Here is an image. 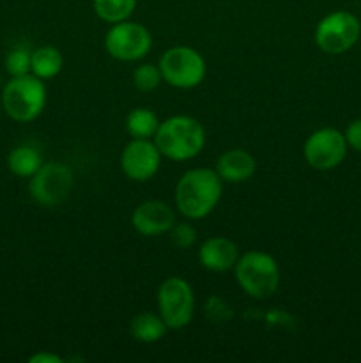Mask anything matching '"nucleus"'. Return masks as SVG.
Returning <instances> with one entry per match:
<instances>
[{
  "label": "nucleus",
  "instance_id": "nucleus-1",
  "mask_svg": "<svg viewBox=\"0 0 361 363\" xmlns=\"http://www.w3.org/2000/svg\"><path fill=\"white\" fill-rule=\"evenodd\" d=\"M223 194V181L212 169H190L177 181L176 208L184 218L202 220L214 211Z\"/></svg>",
  "mask_w": 361,
  "mask_h": 363
},
{
  "label": "nucleus",
  "instance_id": "nucleus-2",
  "mask_svg": "<svg viewBox=\"0 0 361 363\" xmlns=\"http://www.w3.org/2000/svg\"><path fill=\"white\" fill-rule=\"evenodd\" d=\"M154 144L165 158L172 162H188L204 149L205 130L195 117L172 116L159 123Z\"/></svg>",
  "mask_w": 361,
  "mask_h": 363
},
{
  "label": "nucleus",
  "instance_id": "nucleus-3",
  "mask_svg": "<svg viewBox=\"0 0 361 363\" xmlns=\"http://www.w3.org/2000/svg\"><path fill=\"white\" fill-rule=\"evenodd\" d=\"M2 108L16 123H32L46 106V85L41 78L28 73L23 77H11L4 85Z\"/></svg>",
  "mask_w": 361,
  "mask_h": 363
},
{
  "label": "nucleus",
  "instance_id": "nucleus-4",
  "mask_svg": "<svg viewBox=\"0 0 361 363\" xmlns=\"http://www.w3.org/2000/svg\"><path fill=\"white\" fill-rule=\"evenodd\" d=\"M234 273L241 289L255 300L273 296L280 287L278 262L265 252L251 250L239 255Z\"/></svg>",
  "mask_w": 361,
  "mask_h": 363
},
{
  "label": "nucleus",
  "instance_id": "nucleus-5",
  "mask_svg": "<svg viewBox=\"0 0 361 363\" xmlns=\"http://www.w3.org/2000/svg\"><path fill=\"white\" fill-rule=\"evenodd\" d=\"M163 80L176 89H193L204 82L207 66L200 53L191 46H172L158 62Z\"/></svg>",
  "mask_w": 361,
  "mask_h": 363
},
{
  "label": "nucleus",
  "instance_id": "nucleus-6",
  "mask_svg": "<svg viewBox=\"0 0 361 363\" xmlns=\"http://www.w3.org/2000/svg\"><path fill=\"white\" fill-rule=\"evenodd\" d=\"M361 23L349 11H335L322 18L315 27V45L328 55H342L357 43Z\"/></svg>",
  "mask_w": 361,
  "mask_h": 363
},
{
  "label": "nucleus",
  "instance_id": "nucleus-7",
  "mask_svg": "<svg viewBox=\"0 0 361 363\" xmlns=\"http://www.w3.org/2000/svg\"><path fill=\"white\" fill-rule=\"evenodd\" d=\"M74 186V174L62 162L42 163L41 169L28 179V191L38 204L55 208L69 197Z\"/></svg>",
  "mask_w": 361,
  "mask_h": 363
},
{
  "label": "nucleus",
  "instance_id": "nucleus-8",
  "mask_svg": "<svg viewBox=\"0 0 361 363\" xmlns=\"http://www.w3.org/2000/svg\"><path fill=\"white\" fill-rule=\"evenodd\" d=\"M158 308L168 330L186 328L195 315V293L190 282L170 277L158 289Z\"/></svg>",
  "mask_w": 361,
  "mask_h": 363
},
{
  "label": "nucleus",
  "instance_id": "nucleus-9",
  "mask_svg": "<svg viewBox=\"0 0 361 363\" xmlns=\"http://www.w3.org/2000/svg\"><path fill=\"white\" fill-rule=\"evenodd\" d=\"M152 48V35L147 27L137 21L124 20L113 23L105 35V50L120 62H137Z\"/></svg>",
  "mask_w": 361,
  "mask_h": 363
},
{
  "label": "nucleus",
  "instance_id": "nucleus-10",
  "mask_svg": "<svg viewBox=\"0 0 361 363\" xmlns=\"http://www.w3.org/2000/svg\"><path fill=\"white\" fill-rule=\"evenodd\" d=\"M347 140L342 131L335 128H321L306 138L303 147L304 160L315 170H333L345 160Z\"/></svg>",
  "mask_w": 361,
  "mask_h": 363
},
{
  "label": "nucleus",
  "instance_id": "nucleus-11",
  "mask_svg": "<svg viewBox=\"0 0 361 363\" xmlns=\"http://www.w3.org/2000/svg\"><path fill=\"white\" fill-rule=\"evenodd\" d=\"M161 152L151 138H133L120 155V169L124 176L137 183H145L158 174Z\"/></svg>",
  "mask_w": 361,
  "mask_h": 363
},
{
  "label": "nucleus",
  "instance_id": "nucleus-12",
  "mask_svg": "<svg viewBox=\"0 0 361 363\" xmlns=\"http://www.w3.org/2000/svg\"><path fill=\"white\" fill-rule=\"evenodd\" d=\"M131 225L145 238H158L176 225V213L163 201H145L131 215Z\"/></svg>",
  "mask_w": 361,
  "mask_h": 363
},
{
  "label": "nucleus",
  "instance_id": "nucleus-13",
  "mask_svg": "<svg viewBox=\"0 0 361 363\" xmlns=\"http://www.w3.org/2000/svg\"><path fill=\"white\" fill-rule=\"evenodd\" d=\"M239 255V248L232 240L214 236L202 243L200 250H198V261L209 272L223 273L234 269Z\"/></svg>",
  "mask_w": 361,
  "mask_h": 363
},
{
  "label": "nucleus",
  "instance_id": "nucleus-14",
  "mask_svg": "<svg viewBox=\"0 0 361 363\" xmlns=\"http://www.w3.org/2000/svg\"><path fill=\"white\" fill-rule=\"evenodd\" d=\"M216 172L223 183H246L257 170V162L244 149H229L216 162Z\"/></svg>",
  "mask_w": 361,
  "mask_h": 363
},
{
  "label": "nucleus",
  "instance_id": "nucleus-15",
  "mask_svg": "<svg viewBox=\"0 0 361 363\" xmlns=\"http://www.w3.org/2000/svg\"><path fill=\"white\" fill-rule=\"evenodd\" d=\"M166 330H168V326L165 325L161 315H156L152 312H142V314L134 315L130 323L131 337L144 344L161 340L166 335Z\"/></svg>",
  "mask_w": 361,
  "mask_h": 363
},
{
  "label": "nucleus",
  "instance_id": "nucleus-16",
  "mask_svg": "<svg viewBox=\"0 0 361 363\" xmlns=\"http://www.w3.org/2000/svg\"><path fill=\"white\" fill-rule=\"evenodd\" d=\"M64 57L55 46H39L32 52L30 73L41 80H52L62 71Z\"/></svg>",
  "mask_w": 361,
  "mask_h": 363
},
{
  "label": "nucleus",
  "instance_id": "nucleus-17",
  "mask_svg": "<svg viewBox=\"0 0 361 363\" xmlns=\"http://www.w3.org/2000/svg\"><path fill=\"white\" fill-rule=\"evenodd\" d=\"M42 165V156L30 145H18L7 156V167L16 177L30 179Z\"/></svg>",
  "mask_w": 361,
  "mask_h": 363
},
{
  "label": "nucleus",
  "instance_id": "nucleus-18",
  "mask_svg": "<svg viewBox=\"0 0 361 363\" xmlns=\"http://www.w3.org/2000/svg\"><path fill=\"white\" fill-rule=\"evenodd\" d=\"M158 128V116L144 106L133 108L126 117V130L133 138H154Z\"/></svg>",
  "mask_w": 361,
  "mask_h": 363
},
{
  "label": "nucleus",
  "instance_id": "nucleus-19",
  "mask_svg": "<svg viewBox=\"0 0 361 363\" xmlns=\"http://www.w3.org/2000/svg\"><path fill=\"white\" fill-rule=\"evenodd\" d=\"M137 7V0H94V13L106 23L127 20Z\"/></svg>",
  "mask_w": 361,
  "mask_h": 363
},
{
  "label": "nucleus",
  "instance_id": "nucleus-20",
  "mask_svg": "<svg viewBox=\"0 0 361 363\" xmlns=\"http://www.w3.org/2000/svg\"><path fill=\"white\" fill-rule=\"evenodd\" d=\"M163 82L161 71L156 64H140L133 69V85L142 92H152Z\"/></svg>",
  "mask_w": 361,
  "mask_h": 363
},
{
  "label": "nucleus",
  "instance_id": "nucleus-21",
  "mask_svg": "<svg viewBox=\"0 0 361 363\" xmlns=\"http://www.w3.org/2000/svg\"><path fill=\"white\" fill-rule=\"evenodd\" d=\"M32 53L25 46L11 50L6 57V71L11 77H23L30 73Z\"/></svg>",
  "mask_w": 361,
  "mask_h": 363
},
{
  "label": "nucleus",
  "instance_id": "nucleus-22",
  "mask_svg": "<svg viewBox=\"0 0 361 363\" xmlns=\"http://www.w3.org/2000/svg\"><path fill=\"white\" fill-rule=\"evenodd\" d=\"M170 241L176 248L179 250H186L191 248L197 241V229H195L191 223H176V225L170 229Z\"/></svg>",
  "mask_w": 361,
  "mask_h": 363
},
{
  "label": "nucleus",
  "instance_id": "nucleus-23",
  "mask_svg": "<svg viewBox=\"0 0 361 363\" xmlns=\"http://www.w3.org/2000/svg\"><path fill=\"white\" fill-rule=\"evenodd\" d=\"M343 135H345L347 145H349L350 149H354V151L361 152V119L353 121V123L347 126L345 133Z\"/></svg>",
  "mask_w": 361,
  "mask_h": 363
},
{
  "label": "nucleus",
  "instance_id": "nucleus-24",
  "mask_svg": "<svg viewBox=\"0 0 361 363\" xmlns=\"http://www.w3.org/2000/svg\"><path fill=\"white\" fill-rule=\"evenodd\" d=\"M28 363H64V358H60L59 354L48 353V351H39L28 358Z\"/></svg>",
  "mask_w": 361,
  "mask_h": 363
},
{
  "label": "nucleus",
  "instance_id": "nucleus-25",
  "mask_svg": "<svg viewBox=\"0 0 361 363\" xmlns=\"http://www.w3.org/2000/svg\"><path fill=\"white\" fill-rule=\"evenodd\" d=\"M2 112H4V108H2V101H0V117H2Z\"/></svg>",
  "mask_w": 361,
  "mask_h": 363
}]
</instances>
